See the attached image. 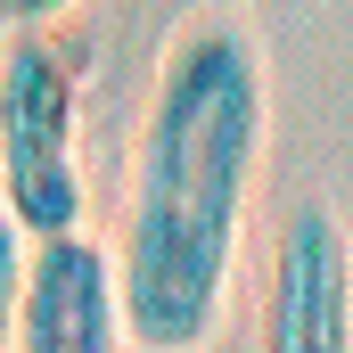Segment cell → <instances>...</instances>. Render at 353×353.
Wrapping results in <instances>:
<instances>
[{
    "label": "cell",
    "instance_id": "6",
    "mask_svg": "<svg viewBox=\"0 0 353 353\" xmlns=\"http://www.w3.org/2000/svg\"><path fill=\"white\" fill-rule=\"evenodd\" d=\"M58 8H74V0H0V58H8V50L33 33V25H50Z\"/></svg>",
    "mask_w": 353,
    "mask_h": 353
},
{
    "label": "cell",
    "instance_id": "5",
    "mask_svg": "<svg viewBox=\"0 0 353 353\" xmlns=\"http://www.w3.org/2000/svg\"><path fill=\"white\" fill-rule=\"evenodd\" d=\"M25 239L8 230V214H0V353H17V304H25Z\"/></svg>",
    "mask_w": 353,
    "mask_h": 353
},
{
    "label": "cell",
    "instance_id": "4",
    "mask_svg": "<svg viewBox=\"0 0 353 353\" xmlns=\"http://www.w3.org/2000/svg\"><path fill=\"white\" fill-rule=\"evenodd\" d=\"M17 353H123V312H115L107 247L58 239V247H33L25 255Z\"/></svg>",
    "mask_w": 353,
    "mask_h": 353
},
{
    "label": "cell",
    "instance_id": "1",
    "mask_svg": "<svg viewBox=\"0 0 353 353\" xmlns=\"http://www.w3.org/2000/svg\"><path fill=\"white\" fill-rule=\"evenodd\" d=\"M263 50L239 17H189L165 41L148 90V123L132 148V205L115 247V312L123 345L197 353L222 321L247 181L263 165Z\"/></svg>",
    "mask_w": 353,
    "mask_h": 353
},
{
    "label": "cell",
    "instance_id": "2",
    "mask_svg": "<svg viewBox=\"0 0 353 353\" xmlns=\"http://www.w3.org/2000/svg\"><path fill=\"white\" fill-rule=\"evenodd\" d=\"M0 197L25 247L83 239V148H74V66L50 41L0 58Z\"/></svg>",
    "mask_w": 353,
    "mask_h": 353
},
{
    "label": "cell",
    "instance_id": "3",
    "mask_svg": "<svg viewBox=\"0 0 353 353\" xmlns=\"http://www.w3.org/2000/svg\"><path fill=\"white\" fill-rule=\"evenodd\" d=\"M263 353H353V230L337 205H296L263 288Z\"/></svg>",
    "mask_w": 353,
    "mask_h": 353
}]
</instances>
